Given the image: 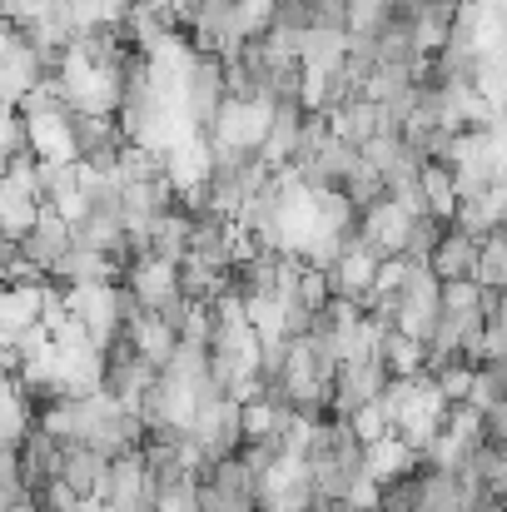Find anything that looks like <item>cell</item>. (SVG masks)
<instances>
[{
  "mask_svg": "<svg viewBox=\"0 0 507 512\" xmlns=\"http://www.w3.org/2000/svg\"><path fill=\"white\" fill-rule=\"evenodd\" d=\"M408 229H413V214L388 194L383 204H373V209L363 214V224H358V244H368L378 259H388V254H403Z\"/></svg>",
  "mask_w": 507,
  "mask_h": 512,
  "instance_id": "cell-1",
  "label": "cell"
},
{
  "mask_svg": "<svg viewBox=\"0 0 507 512\" xmlns=\"http://www.w3.org/2000/svg\"><path fill=\"white\" fill-rule=\"evenodd\" d=\"M483 289H507V234L493 229L483 239V254H478V274H473Z\"/></svg>",
  "mask_w": 507,
  "mask_h": 512,
  "instance_id": "cell-8",
  "label": "cell"
},
{
  "mask_svg": "<svg viewBox=\"0 0 507 512\" xmlns=\"http://www.w3.org/2000/svg\"><path fill=\"white\" fill-rule=\"evenodd\" d=\"M189 244H194V214H189V209H169L165 219L155 224V234H150V254L179 264V259L189 254Z\"/></svg>",
  "mask_w": 507,
  "mask_h": 512,
  "instance_id": "cell-5",
  "label": "cell"
},
{
  "mask_svg": "<svg viewBox=\"0 0 507 512\" xmlns=\"http://www.w3.org/2000/svg\"><path fill=\"white\" fill-rule=\"evenodd\" d=\"M478 254H483V239L468 234L463 224H453L448 239H443L438 254H433V269H438L443 284H448V279H473V274H478Z\"/></svg>",
  "mask_w": 507,
  "mask_h": 512,
  "instance_id": "cell-4",
  "label": "cell"
},
{
  "mask_svg": "<svg viewBox=\"0 0 507 512\" xmlns=\"http://www.w3.org/2000/svg\"><path fill=\"white\" fill-rule=\"evenodd\" d=\"M378 254L368 249V244H348L343 254H338L334 264H329V279H334V294L338 299H368L373 294V284H378Z\"/></svg>",
  "mask_w": 507,
  "mask_h": 512,
  "instance_id": "cell-2",
  "label": "cell"
},
{
  "mask_svg": "<svg viewBox=\"0 0 507 512\" xmlns=\"http://www.w3.org/2000/svg\"><path fill=\"white\" fill-rule=\"evenodd\" d=\"M0 5H5V20H35L55 10V0H0Z\"/></svg>",
  "mask_w": 507,
  "mask_h": 512,
  "instance_id": "cell-10",
  "label": "cell"
},
{
  "mask_svg": "<svg viewBox=\"0 0 507 512\" xmlns=\"http://www.w3.org/2000/svg\"><path fill=\"white\" fill-rule=\"evenodd\" d=\"M438 388H443L448 403H468V398H478V368L473 363H448L438 373Z\"/></svg>",
  "mask_w": 507,
  "mask_h": 512,
  "instance_id": "cell-9",
  "label": "cell"
},
{
  "mask_svg": "<svg viewBox=\"0 0 507 512\" xmlns=\"http://www.w3.org/2000/svg\"><path fill=\"white\" fill-rule=\"evenodd\" d=\"M343 194L353 199V209H358V214H368L373 204H383V199H388V179H383V174L373 170L368 160H358V170L348 174V184H343Z\"/></svg>",
  "mask_w": 507,
  "mask_h": 512,
  "instance_id": "cell-7",
  "label": "cell"
},
{
  "mask_svg": "<svg viewBox=\"0 0 507 512\" xmlns=\"http://www.w3.org/2000/svg\"><path fill=\"white\" fill-rule=\"evenodd\" d=\"M448 219H438V214H423V219H413V229H408V244H403V254L408 259H418V264H433V254H438V244L448 239Z\"/></svg>",
  "mask_w": 507,
  "mask_h": 512,
  "instance_id": "cell-6",
  "label": "cell"
},
{
  "mask_svg": "<svg viewBox=\"0 0 507 512\" xmlns=\"http://www.w3.org/2000/svg\"><path fill=\"white\" fill-rule=\"evenodd\" d=\"M329 125H334L338 140H348V145L363 150L373 135H383V105L373 95H348V100H338L334 110H329Z\"/></svg>",
  "mask_w": 507,
  "mask_h": 512,
  "instance_id": "cell-3",
  "label": "cell"
}]
</instances>
